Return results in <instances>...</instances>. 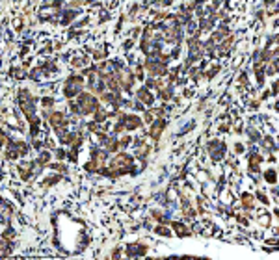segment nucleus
Here are the masks:
<instances>
[{"mask_svg": "<svg viewBox=\"0 0 279 260\" xmlns=\"http://www.w3.org/2000/svg\"><path fill=\"white\" fill-rule=\"evenodd\" d=\"M50 123H52L56 128H60L61 123H65V117H63L61 113H54V115H50Z\"/></svg>", "mask_w": 279, "mask_h": 260, "instance_id": "f257e3e1", "label": "nucleus"}, {"mask_svg": "<svg viewBox=\"0 0 279 260\" xmlns=\"http://www.w3.org/2000/svg\"><path fill=\"white\" fill-rule=\"evenodd\" d=\"M266 178H268L270 182H275V173H273V171H268V173H266Z\"/></svg>", "mask_w": 279, "mask_h": 260, "instance_id": "f03ea898", "label": "nucleus"}]
</instances>
